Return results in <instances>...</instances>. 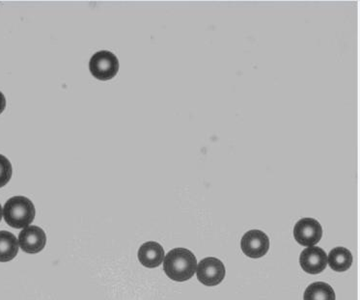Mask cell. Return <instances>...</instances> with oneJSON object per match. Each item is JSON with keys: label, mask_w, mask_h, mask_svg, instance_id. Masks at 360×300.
Instances as JSON below:
<instances>
[{"label": "cell", "mask_w": 360, "mask_h": 300, "mask_svg": "<svg viewBox=\"0 0 360 300\" xmlns=\"http://www.w3.org/2000/svg\"><path fill=\"white\" fill-rule=\"evenodd\" d=\"M304 300H335L333 287L325 282H316L307 287L304 292Z\"/></svg>", "instance_id": "7c38bea8"}, {"label": "cell", "mask_w": 360, "mask_h": 300, "mask_svg": "<svg viewBox=\"0 0 360 300\" xmlns=\"http://www.w3.org/2000/svg\"><path fill=\"white\" fill-rule=\"evenodd\" d=\"M294 237L302 247H314L323 237V228L314 219L305 217L295 225Z\"/></svg>", "instance_id": "5b68a950"}, {"label": "cell", "mask_w": 360, "mask_h": 300, "mask_svg": "<svg viewBox=\"0 0 360 300\" xmlns=\"http://www.w3.org/2000/svg\"><path fill=\"white\" fill-rule=\"evenodd\" d=\"M19 242L12 233L0 231V262L13 260L19 251Z\"/></svg>", "instance_id": "8fae6325"}, {"label": "cell", "mask_w": 360, "mask_h": 300, "mask_svg": "<svg viewBox=\"0 0 360 300\" xmlns=\"http://www.w3.org/2000/svg\"><path fill=\"white\" fill-rule=\"evenodd\" d=\"M243 252L248 257L257 259L265 256L269 249V239L260 230H251L243 235L240 242Z\"/></svg>", "instance_id": "8992f818"}, {"label": "cell", "mask_w": 360, "mask_h": 300, "mask_svg": "<svg viewBox=\"0 0 360 300\" xmlns=\"http://www.w3.org/2000/svg\"><path fill=\"white\" fill-rule=\"evenodd\" d=\"M35 207L32 202L23 196L9 199L4 208V216L6 223L15 229L25 228L35 219Z\"/></svg>", "instance_id": "7a4b0ae2"}, {"label": "cell", "mask_w": 360, "mask_h": 300, "mask_svg": "<svg viewBox=\"0 0 360 300\" xmlns=\"http://www.w3.org/2000/svg\"><path fill=\"white\" fill-rule=\"evenodd\" d=\"M198 260L193 253L186 248H175L171 250L163 260L165 274L177 282L188 280L195 273Z\"/></svg>", "instance_id": "6da1fadb"}, {"label": "cell", "mask_w": 360, "mask_h": 300, "mask_svg": "<svg viewBox=\"0 0 360 300\" xmlns=\"http://www.w3.org/2000/svg\"><path fill=\"white\" fill-rule=\"evenodd\" d=\"M12 165L9 160L0 155V188L7 185L12 177Z\"/></svg>", "instance_id": "4fadbf2b"}, {"label": "cell", "mask_w": 360, "mask_h": 300, "mask_svg": "<svg viewBox=\"0 0 360 300\" xmlns=\"http://www.w3.org/2000/svg\"><path fill=\"white\" fill-rule=\"evenodd\" d=\"M2 216H4V209H2V207L0 205V221H1Z\"/></svg>", "instance_id": "9a60e30c"}, {"label": "cell", "mask_w": 360, "mask_h": 300, "mask_svg": "<svg viewBox=\"0 0 360 300\" xmlns=\"http://www.w3.org/2000/svg\"><path fill=\"white\" fill-rule=\"evenodd\" d=\"M328 263L331 270L342 273L351 268L353 263V255L351 251L345 247H336L328 254Z\"/></svg>", "instance_id": "30bf717a"}, {"label": "cell", "mask_w": 360, "mask_h": 300, "mask_svg": "<svg viewBox=\"0 0 360 300\" xmlns=\"http://www.w3.org/2000/svg\"><path fill=\"white\" fill-rule=\"evenodd\" d=\"M89 69L93 77L97 79H111L117 74L119 61L115 54L110 51H99L92 56Z\"/></svg>", "instance_id": "3957f363"}, {"label": "cell", "mask_w": 360, "mask_h": 300, "mask_svg": "<svg viewBox=\"0 0 360 300\" xmlns=\"http://www.w3.org/2000/svg\"><path fill=\"white\" fill-rule=\"evenodd\" d=\"M46 243V233L40 227L27 226L20 233V247L28 254L40 252L45 248Z\"/></svg>", "instance_id": "52a82bcc"}, {"label": "cell", "mask_w": 360, "mask_h": 300, "mask_svg": "<svg viewBox=\"0 0 360 300\" xmlns=\"http://www.w3.org/2000/svg\"><path fill=\"white\" fill-rule=\"evenodd\" d=\"M5 107H6V100H5L4 95L0 92V115L4 112Z\"/></svg>", "instance_id": "5bb4252c"}, {"label": "cell", "mask_w": 360, "mask_h": 300, "mask_svg": "<svg viewBox=\"0 0 360 300\" xmlns=\"http://www.w3.org/2000/svg\"><path fill=\"white\" fill-rule=\"evenodd\" d=\"M300 263L305 273L318 274L326 270L328 266V256L322 248L307 247L300 254Z\"/></svg>", "instance_id": "ba28073f"}, {"label": "cell", "mask_w": 360, "mask_h": 300, "mask_svg": "<svg viewBox=\"0 0 360 300\" xmlns=\"http://www.w3.org/2000/svg\"><path fill=\"white\" fill-rule=\"evenodd\" d=\"M198 280L205 286H217L224 281L225 266L219 259L209 257L203 259L196 268Z\"/></svg>", "instance_id": "277c9868"}, {"label": "cell", "mask_w": 360, "mask_h": 300, "mask_svg": "<svg viewBox=\"0 0 360 300\" xmlns=\"http://www.w3.org/2000/svg\"><path fill=\"white\" fill-rule=\"evenodd\" d=\"M139 260L146 268H158L165 260V250L160 243L155 242L144 243L139 248Z\"/></svg>", "instance_id": "9c48e42d"}]
</instances>
